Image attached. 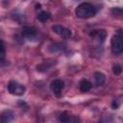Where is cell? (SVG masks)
<instances>
[{"label": "cell", "instance_id": "obj_1", "mask_svg": "<svg viewBox=\"0 0 123 123\" xmlns=\"http://www.w3.org/2000/svg\"><path fill=\"white\" fill-rule=\"evenodd\" d=\"M75 13L79 18H88L94 16L96 13V8L90 3H81L77 6L75 10Z\"/></svg>", "mask_w": 123, "mask_h": 123}, {"label": "cell", "instance_id": "obj_2", "mask_svg": "<svg viewBox=\"0 0 123 123\" xmlns=\"http://www.w3.org/2000/svg\"><path fill=\"white\" fill-rule=\"evenodd\" d=\"M111 51L115 55H119L123 52V36L120 34L114 35L111 40Z\"/></svg>", "mask_w": 123, "mask_h": 123}, {"label": "cell", "instance_id": "obj_3", "mask_svg": "<svg viewBox=\"0 0 123 123\" xmlns=\"http://www.w3.org/2000/svg\"><path fill=\"white\" fill-rule=\"evenodd\" d=\"M8 90L12 94L20 96V95L24 94L26 88L22 84H20V83H18L16 81H10V83L8 84Z\"/></svg>", "mask_w": 123, "mask_h": 123}, {"label": "cell", "instance_id": "obj_4", "mask_svg": "<svg viewBox=\"0 0 123 123\" xmlns=\"http://www.w3.org/2000/svg\"><path fill=\"white\" fill-rule=\"evenodd\" d=\"M52 30L57 34L59 35L60 37H63V38H69L71 37V31L68 29V28H65L64 26L62 25H60V24H55L52 26Z\"/></svg>", "mask_w": 123, "mask_h": 123}, {"label": "cell", "instance_id": "obj_5", "mask_svg": "<svg viewBox=\"0 0 123 123\" xmlns=\"http://www.w3.org/2000/svg\"><path fill=\"white\" fill-rule=\"evenodd\" d=\"M64 87V83L63 81H62L61 79H56L54 80L51 85H50V88L51 90L54 92V94H56V96L60 97L62 95V90Z\"/></svg>", "mask_w": 123, "mask_h": 123}, {"label": "cell", "instance_id": "obj_6", "mask_svg": "<svg viewBox=\"0 0 123 123\" xmlns=\"http://www.w3.org/2000/svg\"><path fill=\"white\" fill-rule=\"evenodd\" d=\"M22 36L27 38H34L37 36V30L32 26H25L22 28Z\"/></svg>", "mask_w": 123, "mask_h": 123}, {"label": "cell", "instance_id": "obj_7", "mask_svg": "<svg viewBox=\"0 0 123 123\" xmlns=\"http://www.w3.org/2000/svg\"><path fill=\"white\" fill-rule=\"evenodd\" d=\"M106 31L105 30H93L90 33V37L93 38H96L98 41L103 42L106 38Z\"/></svg>", "mask_w": 123, "mask_h": 123}, {"label": "cell", "instance_id": "obj_8", "mask_svg": "<svg viewBox=\"0 0 123 123\" xmlns=\"http://www.w3.org/2000/svg\"><path fill=\"white\" fill-rule=\"evenodd\" d=\"M91 86H92L91 83H90L88 80H86V79H83V80L80 82V84H79L80 90L83 91V92H86V91H88V90L91 88Z\"/></svg>", "mask_w": 123, "mask_h": 123}, {"label": "cell", "instance_id": "obj_9", "mask_svg": "<svg viewBox=\"0 0 123 123\" xmlns=\"http://www.w3.org/2000/svg\"><path fill=\"white\" fill-rule=\"evenodd\" d=\"M13 118V113L12 111H5L1 114V123H8Z\"/></svg>", "mask_w": 123, "mask_h": 123}, {"label": "cell", "instance_id": "obj_10", "mask_svg": "<svg viewBox=\"0 0 123 123\" xmlns=\"http://www.w3.org/2000/svg\"><path fill=\"white\" fill-rule=\"evenodd\" d=\"M65 48L64 44L63 43H61V42H56L52 45H50L49 47V51L52 52V53H55V52H60V51H62L63 49Z\"/></svg>", "mask_w": 123, "mask_h": 123}, {"label": "cell", "instance_id": "obj_11", "mask_svg": "<svg viewBox=\"0 0 123 123\" xmlns=\"http://www.w3.org/2000/svg\"><path fill=\"white\" fill-rule=\"evenodd\" d=\"M94 79H95V83L97 86H102L105 83L106 77L102 72H95L94 73Z\"/></svg>", "mask_w": 123, "mask_h": 123}, {"label": "cell", "instance_id": "obj_12", "mask_svg": "<svg viewBox=\"0 0 123 123\" xmlns=\"http://www.w3.org/2000/svg\"><path fill=\"white\" fill-rule=\"evenodd\" d=\"M59 121H60V123H71L72 122V118L66 111H63V112H62L60 114Z\"/></svg>", "mask_w": 123, "mask_h": 123}, {"label": "cell", "instance_id": "obj_13", "mask_svg": "<svg viewBox=\"0 0 123 123\" xmlns=\"http://www.w3.org/2000/svg\"><path fill=\"white\" fill-rule=\"evenodd\" d=\"M50 16H51L50 12H46V11H42V12H40L37 14V18H38V20H40L41 22H46V21L50 18Z\"/></svg>", "mask_w": 123, "mask_h": 123}, {"label": "cell", "instance_id": "obj_14", "mask_svg": "<svg viewBox=\"0 0 123 123\" xmlns=\"http://www.w3.org/2000/svg\"><path fill=\"white\" fill-rule=\"evenodd\" d=\"M52 65H53V63L49 64L48 62H45V63H42V64L38 65L37 68V71H39V72H44V71L48 70V69H49V68H50Z\"/></svg>", "mask_w": 123, "mask_h": 123}, {"label": "cell", "instance_id": "obj_15", "mask_svg": "<svg viewBox=\"0 0 123 123\" xmlns=\"http://www.w3.org/2000/svg\"><path fill=\"white\" fill-rule=\"evenodd\" d=\"M112 71H113V73H114L115 75H119V74L122 72V67H121V65L118 64V63L113 64V66H112Z\"/></svg>", "mask_w": 123, "mask_h": 123}, {"label": "cell", "instance_id": "obj_16", "mask_svg": "<svg viewBox=\"0 0 123 123\" xmlns=\"http://www.w3.org/2000/svg\"><path fill=\"white\" fill-rule=\"evenodd\" d=\"M0 56H1V63H4V60H5V45H4V41L1 40V52H0Z\"/></svg>", "mask_w": 123, "mask_h": 123}, {"label": "cell", "instance_id": "obj_17", "mask_svg": "<svg viewBox=\"0 0 123 123\" xmlns=\"http://www.w3.org/2000/svg\"><path fill=\"white\" fill-rule=\"evenodd\" d=\"M111 107H112V109H117L119 107V102L117 100H114L112 102V104H111Z\"/></svg>", "mask_w": 123, "mask_h": 123}]
</instances>
